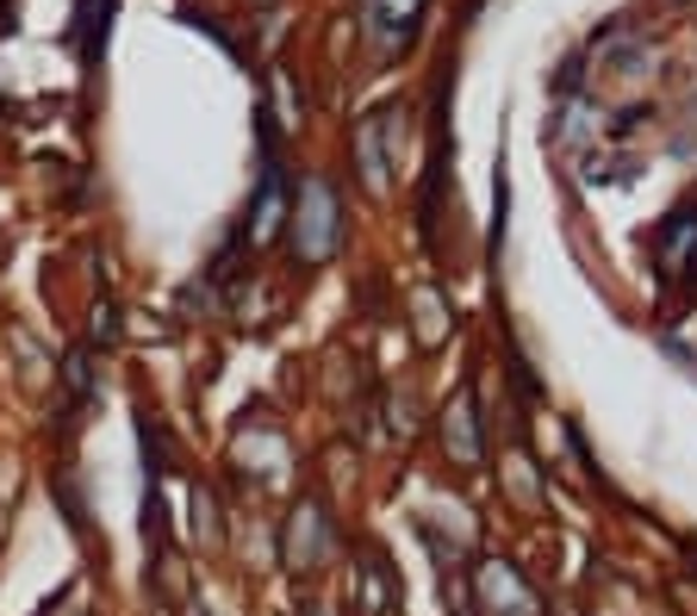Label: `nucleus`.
I'll use <instances>...</instances> for the list:
<instances>
[{"label":"nucleus","mask_w":697,"mask_h":616,"mask_svg":"<svg viewBox=\"0 0 697 616\" xmlns=\"http://www.w3.org/2000/svg\"><path fill=\"white\" fill-rule=\"evenodd\" d=\"M293 238H300L305 262H324V255L336 250V200L324 181H305L300 193V224H293Z\"/></svg>","instance_id":"1"}]
</instances>
